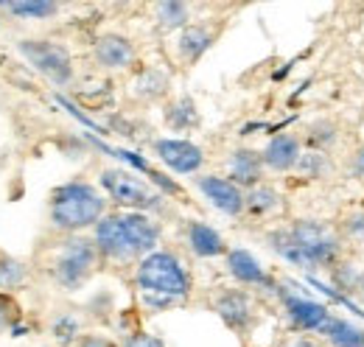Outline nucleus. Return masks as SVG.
<instances>
[{"label": "nucleus", "mask_w": 364, "mask_h": 347, "mask_svg": "<svg viewBox=\"0 0 364 347\" xmlns=\"http://www.w3.org/2000/svg\"><path fill=\"white\" fill-rule=\"evenodd\" d=\"M98 263H101V255H98L92 238H87V235H70L50 255V260H48V274H50V280L59 289L76 292V289H82L92 274H95Z\"/></svg>", "instance_id": "nucleus-5"}, {"label": "nucleus", "mask_w": 364, "mask_h": 347, "mask_svg": "<svg viewBox=\"0 0 364 347\" xmlns=\"http://www.w3.org/2000/svg\"><path fill=\"white\" fill-rule=\"evenodd\" d=\"M76 347H118L112 339H107V336H95V333H85V336H79V342Z\"/></svg>", "instance_id": "nucleus-30"}, {"label": "nucleus", "mask_w": 364, "mask_h": 347, "mask_svg": "<svg viewBox=\"0 0 364 347\" xmlns=\"http://www.w3.org/2000/svg\"><path fill=\"white\" fill-rule=\"evenodd\" d=\"M135 43L124 34H101L92 45V59L104 70H124L135 65Z\"/></svg>", "instance_id": "nucleus-13"}, {"label": "nucleus", "mask_w": 364, "mask_h": 347, "mask_svg": "<svg viewBox=\"0 0 364 347\" xmlns=\"http://www.w3.org/2000/svg\"><path fill=\"white\" fill-rule=\"evenodd\" d=\"M280 202H283V196L277 193V188L261 182V185H255V188L247 191V196H244V213H250V216L255 218H267L280 208Z\"/></svg>", "instance_id": "nucleus-19"}, {"label": "nucleus", "mask_w": 364, "mask_h": 347, "mask_svg": "<svg viewBox=\"0 0 364 347\" xmlns=\"http://www.w3.org/2000/svg\"><path fill=\"white\" fill-rule=\"evenodd\" d=\"M362 300H364V283H362Z\"/></svg>", "instance_id": "nucleus-33"}, {"label": "nucleus", "mask_w": 364, "mask_h": 347, "mask_svg": "<svg viewBox=\"0 0 364 347\" xmlns=\"http://www.w3.org/2000/svg\"><path fill=\"white\" fill-rule=\"evenodd\" d=\"M76 331H79V322L76 319H70V316H65V319H59L56 325H53V333H56V339L59 342H79V336H76Z\"/></svg>", "instance_id": "nucleus-28"}, {"label": "nucleus", "mask_w": 364, "mask_h": 347, "mask_svg": "<svg viewBox=\"0 0 364 347\" xmlns=\"http://www.w3.org/2000/svg\"><path fill=\"white\" fill-rule=\"evenodd\" d=\"M151 149H154L157 160H160L168 171L182 174V176L199 174L202 166H205V151H202L196 143L185 140V137H160V140H154Z\"/></svg>", "instance_id": "nucleus-8"}, {"label": "nucleus", "mask_w": 364, "mask_h": 347, "mask_svg": "<svg viewBox=\"0 0 364 347\" xmlns=\"http://www.w3.org/2000/svg\"><path fill=\"white\" fill-rule=\"evenodd\" d=\"M98 185L109 202H115L121 210H135V213H154L163 208V193L154 191L149 182H143L127 169H107L98 176Z\"/></svg>", "instance_id": "nucleus-6"}, {"label": "nucleus", "mask_w": 364, "mask_h": 347, "mask_svg": "<svg viewBox=\"0 0 364 347\" xmlns=\"http://www.w3.org/2000/svg\"><path fill=\"white\" fill-rule=\"evenodd\" d=\"M350 174L364 179V146H359V151H356L353 160H350Z\"/></svg>", "instance_id": "nucleus-31"}, {"label": "nucleus", "mask_w": 364, "mask_h": 347, "mask_svg": "<svg viewBox=\"0 0 364 347\" xmlns=\"http://www.w3.org/2000/svg\"><path fill=\"white\" fill-rule=\"evenodd\" d=\"M26 280H28V266L23 260L0 252V294H9L14 289L26 286Z\"/></svg>", "instance_id": "nucleus-24"}, {"label": "nucleus", "mask_w": 364, "mask_h": 347, "mask_svg": "<svg viewBox=\"0 0 364 347\" xmlns=\"http://www.w3.org/2000/svg\"><path fill=\"white\" fill-rule=\"evenodd\" d=\"M185 241L196 258H222L230 252L225 235L205 221H188L185 224Z\"/></svg>", "instance_id": "nucleus-15"}, {"label": "nucleus", "mask_w": 364, "mask_h": 347, "mask_svg": "<svg viewBox=\"0 0 364 347\" xmlns=\"http://www.w3.org/2000/svg\"><path fill=\"white\" fill-rule=\"evenodd\" d=\"M319 336L331 347H364V328L342 319V316H328V322L319 328Z\"/></svg>", "instance_id": "nucleus-18"}, {"label": "nucleus", "mask_w": 364, "mask_h": 347, "mask_svg": "<svg viewBox=\"0 0 364 347\" xmlns=\"http://www.w3.org/2000/svg\"><path fill=\"white\" fill-rule=\"evenodd\" d=\"M17 53L40 73L50 85L68 87L73 82V56L65 45L50 40H20Z\"/></svg>", "instance_id": "nucleus-7"}, {"label": "nucleus", "mask_w": 364, "mask_h": 347, "mask_svg": "<svg viewBox=\"0 0 364 347\" xmlns=\"http://www.w3.org/2000/svg\"><path fill=\"white\" fill-rule=\"evenodd\" d=\"M121 347H166V342L160 336H154V333H132V336L124 339Z\"/></svg>", "instance_id": "nucleus-29"}, {"label": "nucleus", "mask_w": 364, "mask_h": 347, "mask_svg": "<svg viewBox=\"0 0 364 347\" xmlns=\"http://www.w3.org/2000/svg\"><path fill=\"white\" fill-rule=\"evenodd\" d=\"M336 124L333 121H314L309 127V134H306V143H309V151H328L331 146H336Z\"/></svg>", "instance_id": "nucleus-25"}, {"label": "nucleus", "mask_w": 364, "mask_h": 347, "mask_svg": "<svg viewBox=\"0 0 364 347\" xmlns=\"http://www.w3.org/2000/svg\"><path fill=\"white\" fill-rule=\"evenodd\" d=\"M280 300H283V311H286V319L294 331L300 333H319V328L328 322L331 311L317 300H309V297H300V294H289V292H280Z\"/></svg>", "instance_id": "nucleus-11"}, {"label": "nucleus", "mask_w": 364, "mask_h": 347, "mask_svg": "<svg viewBox=\"0 0 364 347\" xmlns=\"http://www.w3.org/2000/svg\"><path fill=\"white\" fill-rule=\"evenodd\" d=\"M154 20L160 31H182L185 26H191V6L180 0H166L154 6Z\"/></svg>", "instance_id": "nucleus-20"}, {"label": "nucleus", "mask_w": 364, "mask_h": 347, "mask_svg": "<svg viewBox=\"0 0 364 347\" xmlns=\"http://www.w3.org/2000/svg\"><path fill=\"white\" fill-rule=\"evenodd\" d=\"M303 140L291 132H280L269 137V143L264 146L261 157H264V169H269L274 174H289L297 169L300 157H303Z\"/></svg>", "instance_id": "nucleus-12"}, {"label": "nucleus", "mask_w": 364, "mask_h": 347, "mask_svg": "<svg viewBox=\"0 0 364 347\" xmlns=\"http://www.w3.org/2000/svg\"><path fill=\"white\" fill-rule=\"evenodd\" d=\"M328 169H331L328 154H322V151H303V157H300V163H297L294 171H300L303 176H309V179H322L328 174Z\"/></svg>", "instance_id": "nucleus-26"}, {"label": "nucleus", "mask_w": 364, "mask_h": 347, "mask_svg": "<svg viewBox=\"0 0 364 347\" xmlns=\"http://www.w3.org/2000/svg\"><path fill=\"white\" fill-rule=\"evenodd\" d=\"M163 118H166L168 129H174V132H188L199 124L196 104H193V98H188V95H180L177 101H171V104L166 107V115H163Z\"/></svg>", "instance_id": "nucleus-23"}, {"label": "nucleus", "mask_w": 364, "mask_h": 347, "mask_svg": "<svg viewBox=\"0 0 364 347\" xmlns=\"http://www.w3.org/2000/svg\"><path fill=\"white\" fill-rule=\"evenodd\" d=\"M216 43V31L205 23H191L185 26L177 37V56L182 65H196Z\"/></svg>", "instance_id": "nucleus-17"}, {"label": "nucleus", "mask_w": 364, "mask_h": 347, "mask_svg": "<svg viewBox=\"0 0 364 347\" xmlns=\"http://www.w3.org/2000/svg\"><path fill=\"white\" fill-rule=\"evenodd\" d=\"M286 347H322L317 339H311V336H297L294 342H289Z\"/></svg>", "instance_id": "nucleus-32"}, {"label": "nucleus", "mask_w": 364, "mask_h": 347, "mask_svg": "<svg viewBox=\"0 0 364 347\" xmlns=\"http://www.w3.org/2000/svg\"><path fill=\"white\" fill-rule=\"evenodd\" d=\"M225 263H228L230 277L238 283V286H255V289H274L269 272L261 266V260L255 258L250 250H230L225 255Z\"/></svg>", "instance_id": "nucleus-14"}, {"label": "nucleus", "mask_w": 364, "mask_h": 347, "mask_svg": "<svg viewBox=\"0 0 364 347\" xmlns=\"http://www.w3.org/2000/svg\"><path fill=\"white\" fill-rule=\"evenodd\" d=\"M132 87H135L137 98H143V101H160V98L168 95L171 79H168L163 70H157V68H146V70L137 73V79Z\"/></svg>", "instance_id": "nucleus-22"}, {"label": "nucleus", "mask_w": 364, "mask_h": 347, "mask_svg": "<svg viewBox=\"0 0 364 347\" xmlns=\"http://www.w3.org/2000/svg\"><path fill=\"white\" fill-rule=\"evenodd\" d=\"M163 227L149 213L135 210H115L107 213L92 227V244L98 250L101 260L112 263H132L160 250Z\"/></svg>", "instance_id": "nucleus-1"}, {"label": "nucleus", "mask_w": 364, "mask_h": 347, "mask_svg": "<svg viewBox=\"0 0 364 347\" xmlns=\"http://www.w3.org/2000/svg\"><path fill=\"white\" fill-rule=\"evenodd\" d=\"M230 179L241 188V191H250V188H255V185H261L264 182V157H261V151H255V149H247V146H241V149H235L232 154H230Z\"/></svg>", "instance_id": "nucleus-16"}, {"label": "nucleus", "mask_w": 364, "mask_h": 347, "mask_svg": "<svg viewBox=\"0 0 364 347\" xmlns=\"http://www.w3.org/2000/svg\"><path fill=\"white\" fill-rule=\"evenodd\" d=\"M342 238H364V210H353L345 216V224H342Z\"/></svg>", "instance_id": "nucleus-27"}, {"label": "nucleus", "mask_w": 364, "mask_h": 347, "mask_svg": "<svg viewBox=\"0 0 364 347\" xmlns=\"http://www.w3.org/2000/svg\"><path fill=\"white\" fill-rule=\"evenodd\" d=\"M135 286L143 294L163 297V300H171V303H182V300L191 297L193 280H191V272L185 269V263L174 252L154 250L151 255L137 260Z\"/></svg>", "instance_id": "nucleus-4"}, {"label": "nucleus", "mask_w": 364, "mask_h": 347, "mask_svg": "<svg viewBox=\"0 0 364 347\" xmlns=\"http://www.w3.org/2000/svg\"><path fill=\"white\" fill-rule=\"evenodd\" d=\"M213 311L222 316V322L235 333H247L255 325V305L250 292L244 289H225L213 300Z\"/></svg>", "instance_id": "nucleus-10"}, {"label": "nucleus", "mask_w": 364, "mask_h": 347, "mask_svg": "<svg viewBox=\"0 0 364 347\" xmlns=\"http://www.w3.org/2000/svg\"><path fill=\"white\" fill-rule=\"evenodd\" d=\"M0 9L14 14L17 20H50L59 14V3L53 0H9L0 3Z\"/></svg>", "instance_id": "nucleus-21"}, {"label": "nucleus", "mask_w": 364, "mask_h": 347, "mask_svg": "<svg viewBox=\"0 0 364 347\" xmlns=\"http://www.w3.org/2000/svg\"><path fill=\"white\" fill-rule=\"evenodd\" d=\"M196 188L219 213H225V216H241L244 213L247 191H241L230 176H219V174L196 176Z\"/></svg>", "instance_id": "nucleus-9"}, {"label": "nucleus", "mask_w": 364, "mask_h": 347, "mask_svg": "<svg viewBox=\"0 0 364 347\" xmlns=\"http://www.w3.org/2000/svg\"><path fill=\"white\" fill-rule=\"evenodd\" d=\"M269 247L291 266L322 269L336 266L342 255V233L317 218H294L289 227H277L267 235Z\"/></svg>", "instance_id": "nucleus-2"}, {"label": "nucleus", "mask_w": 364, "mask_h": 347, "mask_svg": "<svg viewBox=\"0 0 364 347\" xmlns=\"http://www.w3.org/2000/svg\"><path fill=\"white\" fill-rule=\"evenodd\" d=\"M109 199L98 185L87 179H68L56 185L48 196V218L59 233L82 235L85 230H92L101 218L107 216Z\"/></svg>", "instance_id": "nucleus-3"}]
</instances>
